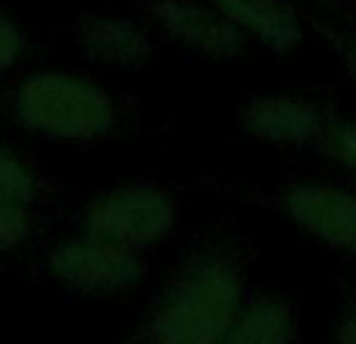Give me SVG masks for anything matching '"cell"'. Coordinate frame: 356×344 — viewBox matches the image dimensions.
Returning a JSON list of instances; mask_svg holds the SVG:
<instances>
[{
	"instance_id": "cell-11",
	"label": "cell",
	"mask_w": 356,
	"mask_h": 344,
	"mask_svg": "<svg viewBox=\"0 0 356 344\" xmlns=\"http://www.w3.org/2000/svg\"><path fill=\"white\" fill-rule=\"evenodd\" d=\"M44 191H47V182H44V175L38 172L35 163L13 144L0 141V197L35 207L44 197Z\"/></svg>"
},
{
	"instance_id": "cell-9",
	"label": "cell",
	"mask_w": 356,
	"mask_h": 344,
	"mask_svg": "<svg viewBox=\"0 0 356 344\" xmlns=\"http://www.w3.org/2000/svg\"><path fill=\"white\" fill-rule=\"evenodd\" d=\"M222 16H228L250 41L272 54H291L309 35L303 10L291 0H209Z\"/></svg>"
},
{
	"instance_id": "cell-12",
	"label": "cell",
	"mask_w": 356,
	"mask_h": 344,
	"mask_svg": "<svg viewBox=\"0 0 356 344\" xmlns=\"http://www.w3.org/2000/svg\"><path fill=\"white\" fill-rule=\"evenodd\" d=\"M307 25L313 35H319V41L328 47V54L334 56V63L341 66V72L356 85V29L350 22H344L341 16L325 10H309Z\"/></svg>"
},
{
	"instance_id": "cell-18",
	"label": "cell",
	"mask_w": 356,
	"mask_h": 344,
	"mask_svg": "<svg viewBox=\"0 0 356 344\" xmlns=\"http://www.w3.org/2000/svg\"><path fill=\"white\" fill-rule=\"evenodd\" d=\"M313 3H319V6H325V3H334V0H313Z\"/></svg>"
},
{
	"instance_id": "cell-4",
	"label": "cell",
	"mask_w": 356,
	"mask_h": 344,
	"mask_svg": "<svg viewBox=\"0 0 356 344\" xmlns=\"http://www.w3.org/2000/svg\"><path fill=\"white\" fill-rule=\"evenodd\" d=\"M41 269L56 288L79 297H122L147 276L144 253L88 232H75L47 247Z\"/></svg>"
},
{
	"instance_id": "cell-1",
	"label": "cell",
	"mask_w": 356,
	"mask_h": 344,
	"mask_svg": "<svg viewBox=\"0 0 356 344\" xmlns=\"http://www.w3.org/2000/svg\"><path fill=\"white\" fill-rule=\"evenodd\" d=\"M247 297V247L232 235L197 241L150 297L131 341L225 344Z\"/></svg>"
},
{
	"instance_id": "cell-5",
	"label": "cell",
	"mask_w": 356,
	"mask_h": 344,
	"mask_svg": "<svg viewBox=\"0 0 356 344\" xmlns=\"http://www.w3.org/2000/svg\"><path fill=\"white\" fill-rule=\"evenodd\" d=\"M334 119L328 100L309 91H257L238 107V132L250 141L284 150H313Z\"/></svg>"
},
{
	"instance_id": "cell-7",
	"label": "cell",
	"mask_w": 356,
	"mask_h": 344,
	"mask_svg": "<svg viewBox=\"0 0 356 344\" xmlns=\"http://www.w3.org/2000/svg\"><path fill=\"white\" fill-rule=\"evenodd\" d=\"M147 25L209 63H232L250 54L253 41L209 0H144Z\"/></svg>"
},
{
	"instance_id": "cell-6",
	"label": "cell",
	"mask_w": 356,
	"mask_h": 344,
	"mask_svg": "<svg viewBox=\"0 0 356 344\" xmlns=\"http://www.w3.org/2000/svg\"><path fill=\"white\" fill-rule=\"evenodd\" d=\"M275 207L307 238L356 257V188L297 178L275 191Z\"/></svg>"
},
{
	"instance_id": "cell-17",
	"label": "cell",
	"mask_w": 356,
	"mask_h": 344,
	"mask_svg": "<svg viewBox=\"0 0 356 344\" xmlns=\"http://www.w3.org/2000/svg\"><path fill=\"white\" fill-rule=\"evenodd\" d=\"M344 19L356 29V0H347V16Z\"/></svg>"
},
{
	"instance_id": "cell-14",
	"label": "cell",
	"mask_w": 356,
	"mask_h": 344,
	"mask_svg": "<svg viewBox=\"0 0 356 344\" xmlns=\"http://www.w3.org/2000/svg\"><path fill=\"white\" fill-rule=\"evenodd\" d=\"M35 235V210L31 203L0 197V253H10L16 247L29 244Z\"/></svg>"
},
{
	"instance_id": "cell-2",
	"label": "cell",
	"mask_w": 356,
	"mask_h": 344,
	"mask_svg": "<svg viewBox=\"0 0 356 344\" xmlns=\"http://www.w3.org/2000/svg\"><path fill=\"white\" fill-rule=\"evenodd\" d=\"M6 116L35 138L66 144L106 141L122 125V110L110 88L69 69H38L6 91Z\"/></svg>"
},
{
	"instance_id": "cell-13",
	"label": "cell",
	"mask_w": 356,
	"mask_h": 344,
	"mask_svg": "<svg viewBox=\"0 0 356 344\" xmlns=\"http://www.w3.org/2000/svg\"><path fill=\"white\" fill-rule=\"evenodd\" d=\"M313 150L332 166L356 175V116H334Z\"/></svg>"
},
{
	"instance_id": "cell-8",
	"label": "cell",
	"mask_w": 356,
	"mask_h": 344,
	"mask_svg": "<svg viewBox=\"0 0 356 344\" xmlns=\"http://www.w3.org/2000/svg\"><path fill=\"white\" fill-rule=\"evenodd\" d=\"M72 44L91 66L106 72H138L156 54L154 35L147 29V19H135L125 13L88 10L75 19Z\"/></svg>"
},
{
	"instance_id": "cell-10",
	"label": "cell",
	"mask_w": 356,
	"mask_h": 344,
	"mask_svg": "<svg viewBox=\"0 0 356 344\" xmlns=\"http://www.w3.org/2000/svg\"><path fill=\"white\" fill-rule=\"evenodd\" d=\"M300 338L297 307L278 291H247L225 344H291Z\"/></svg>"
},
{
	"instance_id": "cell-16",
	"label": "cell",
	"mask_w": 356,
	"mask_h": 344,
	"mask_svg": "<svg viewBox=\"0 0 356 344\" xmlns=\"http://www.w3.org/2000/svg\"><path fill=\"white\" fill-rule=\"evenodd\" d=\"M332 338L341 344H356V288L341 301L338 313H334Z\"/></svg>"
},
{
	"instance_id": "cell-3",
	"label": "cell",
	"mask_w": 356,
	"mask_h": 344,
	"mask_svg": "<svg viewBox=\"0 0 356 344\" xmlns=\"http://www.w3.org/2000/svg\"><path fill=\"white\" fill-rule=\"evenodd\" d=\"M175 197L150 182H122L97 191L79 216V232L97 235L138 253L160 247L175 232Z\"/></svg>"
},
{
	"instance_id": "cell-15",
	"label": "cell",
	"mask_w": 356,
	"mask_h": 344,
	"mask_svg": "<svg viewBox=\"0 0 356 344\" xmlns=\"http://www.w3.org/2000/svg\"><path fill=\"white\" fill-rule=\"evenodd\" d=\"M25 50H29V35H25V29L10 13H0V75L16 69L19 63H22Z\"/></svg>"
}]
</instances>
